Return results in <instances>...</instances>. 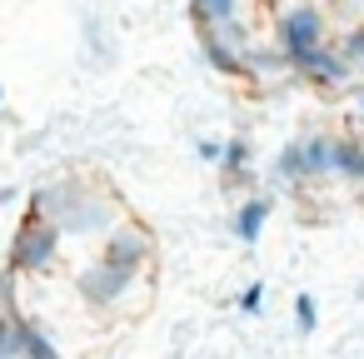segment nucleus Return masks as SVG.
Returning a JSON list of instances; mask_svg holds the SVG:
<instances>
[{"label":"nucleus","instance_id":"6ab92c4d","mask_svg":"<svg viewBox=\"0 0 364 359\" xmlns=\"http://www.w3.org/2000/svg\"><path fill=\"white\" fill-rule=\"evenodd\" d=\"M220 155H225V140H215V135H200V140H195V160L220 165Z\"/></svg>","mask_w":364,"mask_h":359},{"label":"nucleus","instance_id":"412c9836","mask_svg":"<svg viewBox=\"0 0 364 359\" xmlns=\"http://www.w3.org/2000/svg\"><path fill=\"white\" fill-rule=\"evenodd\" d=\"M349 110H354V115H359V120H364V80H359V85H354V90H349Z\"/></svg>","mask_w":364,"mask_h":359},{"label":"nucleus","instance_id":"6e6552de","mask_svg":"<svg viewBox=\"0 0 364 359\" xmlns=\"http://www.w3.org/2000/svg\"><path fill=\"white\" fill-rule=\"evenodd\" d=\"M269 220H274V200H269V195H245V200L235 205L230 230H235L240 245H259L264 230H269Z\"/></svg>","mask_w":364,"mask_h":359},{"label":"nucleus","instance_id":"1a4fd4ad","mask_svg":"<svg viewBox=\"0 0 364 359\" xmlns=\"http://www.w3.org/2000/svg\"><path fill=\"white\" fill-rule=\"evenodd\" d=\"M190 11H195L200 31H235V26H245L250 0H190Z\"/></svg>","mask_w":364,"mask_h":359},{"label":"nucleus","instance_id":"7ed1b4c3","mask_svg":"<svg viewBox=\"0 0 364 359\" xmlns=\"http://www.w3.org/2000/svg\"><path fill=\"white\" fill-rule=\"evenodd\" d=\"M60 245H65V235L50 220L26 215L16 240H11V274H46V269H55L60 264Z\"/></svg>","mask_w":364,"mask_h":359},{"label":"nucleus","instance_id":"f03ea898","mask_svg":"<svg viewBox=\"0 0 364 359\" xmlns=\"http://www.w3.org/2000/svg\"><path fill=\"white\" fill-rule=\"evenodd\" d=\"M324 41H334V26H329V16H324L319 0H289L284 11H274V36H269V45L284 55V65H294L299 55L319 50Z\"/></svg>","mask_w":364,"mask_h":359},{"label":"nucleus","instance_id":"aec40b11","mask_svg":"<svg viewBox=\"0 0 364 359\" xmlns=\"http://www.w3.org/2000/svg\"><path fill=\"white\" fill-rule=\"evenodd\" d=\"M259 304H264V284L255 279V284H245V294H240V314H250V319H255V314H259Z\"/></svg>","mask_w":364,"mask_h":359},{"label":"nucleus","instance_id":"9d476101","mask_svg":"<svg viewBox=\"0 0 364 359\" xmlns=\"http://www.w3.org/2000/svg\"><path fill=\"white\" fill-rule=\"evenodd\" d=\"M269 180H274L279 190H299V185H309V170H304V150H299V140H289V145L274 150V160H269Z\"/></svg>","mask_w":364,"mask_h":359},{"label":"nucleus","instance_id":"20e7f679","mask_svg":"<svg viewBox=\"0 0 364 359\" xmlns=\"http://www.w3.org/2000/svg\"><path fill=\"white\" fill-rule=\"evenodd\" d=\"M100 259L115 264V269H125V274H145V264L155 259V235L140 220H115L100 235Z\"/></svg>","mask_w":364,"mask_h":359},{"label":"nucleus","instance_id":"0eeeda50","mask_svg":"<svg viewBox=\"0 0 364 359\" xmlns=\"http://www.w3.org/2000/svg\"><path fill=\"white\" fill-rule=\"evenodd\" d=\"M299 80H309V85H319V90H344L349 80H354V70H349V60L339 55V45L334 41H324L319 50H309V55H299L294 65H289Z\"/></svg>","mask_w":364,"mask_h":359},{"label":"nucleus","instance_id":"9b49d317","mask_svg":"<svg viewBox=\"0 0 364 359\" xmlns=\"http://www.w3.org/2000/svg\"><path fill=\"white\" fill-rule=\"evenodd\" d=\"M299 150H304L309 185H314V180H334V135H329V130H319V135H299Z\"/></svg>","mask_w":364,"mask_h":359},{"label":"nucleus","instance_id":"f3484780","mask_svg":"<svg viewBox=\"0 0 364 359\" xmlns=\"http://www.w3.org/2000/svg\"><path fill=\"white\" fill-rule=\"evenodd\" d=\"M0 359H21V314L0 309Z\"/></svg>","mask_w":364,"mask_h":359},{"label":"nucleus","instance_id":"a211bd4d","mask_svg":"<svg viewBox=\"0 0 364 359\" xmlns=\"http://www.w3.org/2000/svg\"><path fill=\"white\" fill-rule=\"evenodd\" d=\"M314 324H319L314 294H294V329H299V334H314Z\"/></svg>","mask_w":364,"mask_h":359},{"label":"nucleus","instance_id":"4be33fe9","mask_svg":"<svg viewBox=\"0 0 364 359\" xmlns=\"http://www.w3.org/2000/svg\"><path fill=\"white\" fill-rule=\"evenodd\" d=\"M0 105H6V90H0Z\"/></svg>","mask_w":364,"mask_h":359},{"label":"nucleus","instance_id":"ddd939ff","mask_svg":"<svg viewBox=\"0 0 364 359\" xmlns=\"http://www.w3.org/2000/svg\"><path fill=\"white\" fill-rule=\"evenodd\" d=\"M21 359H65V354L55 349V339H50L36 319L21 314Z\"/></svg>","mask_w":364,"mask_h":359},{"label":"nucleus","instance_id":"39448f33","mask_svg":"<svg viewBox=\"0 0 364 359\" xmlns=\"http://www.w3.org/2000/svg\"><path fill=\"white\" fill-rule=\"evenodd\" d=\"M135 279H140V274H125V269H115V264H105V259L75 269V289H80V299H85L90 309H120V304L130 299Z\"/></svg>","mask_w":364,"mask_h":359},{"label":"nucleus","instance_id":"f257e3e1","mask_svg":"<svg viewBox=\"0 0 364 359\" xmlns=\"http://www.w3.org/2000/svg\"><path fill=\"white\" fill-rule=\"evenodd\" d=\"M31 215L50 220L60 235H85V240H100L120 215L115 195L110 190H95L90 180L80 175H60V180H46L36 195H31Z\"/></svg>","mask_w":364,"mask_h":359},{"label":"nucleus","instance_id":"f8f14e48","mask_svg":"<svg viewBox=\"0 0 364 359\" xmlns=\"http://www.w3.org/2000/svg\"><path fill=\"white\" fill-rule=\"evenodd\" d=\"M334 180L364 185V135H334Z\"/></svg>","mask_w":364,"mask_h":359},{"label":"nucleus","instance_id":"dca6fc26","mask_svg":"<svg viewBox=\"0 0 364 359\" xmlns=\"http://www.w3.org/2000/svg\"><path fill=\"white\" fill-rule=\"evenodd\" d=\"M324 16H329V26H339V31L364 26V0H324Z\"/></svg>","mask_w":364,"mask_h":359},{"label":"nucleus","instance_id":"4468645a","mask_svg":"<svg viewBox=\"0 0 364 359\" xmlns=\"http://www.w3.org/2000/svg\"><path fill=\"white\" fill-rule=\"evenodd\" d=\"M250 160H255V150H250V140L245 135H235V140H225V155H220V175L225 180H240V175H250Z\"/></svg>","mask_w":364,"mask_h":359},{"label":"nucleus","instance_id":"423d86ee","mask_svg":"<svg viewBox=\"0 0 364 359\" xmlns=\"http://www.w3.org/2000/svg\"><path fill=\"white\" fill-rule=\"evenodd\" d=\"M250 31L235 26V31H200V50L210 60V70L230 75V80H250V65H245V50H250Z\"/></svg>","mask_w":364,"mask_h":359},{"label":"nucleus","instance_id":"2eb2a0df","mask_svg":"<svg viewBox=\"0 0 364 359\" xmlns=\"http://www.w3.org/2000/svg\"><path fill=\"white\" fill-rule=\"evenodd\" d=\"M334 45H339V55L349 60L354 80H364V26H349V31H339V36H334Z\"/></svg>","mask_w":364,"mask_h":359}]
</instances>
